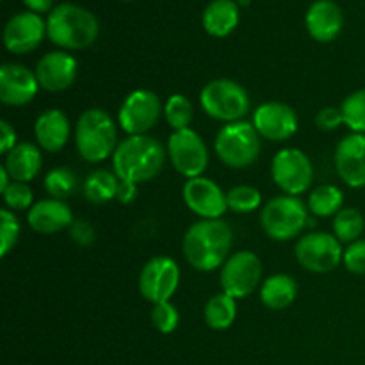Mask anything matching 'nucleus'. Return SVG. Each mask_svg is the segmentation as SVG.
Wrapping results in <instances>:
<instances>
[{"label":"nucleus","instance_id":"f257e3e1","mask_svg":"<svg viewBox=\"0 0 365 365\" xmlns=\"http://www.w3.org/2000/svg\"><path fill=\"white\" fill-rule=\"evenodd\" d=\"M232 248V230L221 220H202L189 227L184 235V255L195 269L209 271L223 267Z\"/></svg>","mask_w":365,"mask_h":365},{"label":"nucleus","instance_id":"f03ea898","mask_svg":"<svg viewBox=\"0 0 365 365\" xmlns=\"http://www.w3.org/2000/svg\"><path fill=\"white\" fill-rule=\"evenodd\" d=\"M166 160L164 146L150 135H130L118 145L113 155L114 173L120 180L143 184L160 173Z\"/></svg>","mask_w":365,"mask_h":365},{"label":"nucleus","instance_id":"7ed1b4c3","mask_svg":"<svg viewBox=\"0 0 365 365\" xmlns=\"http://www.w3.org/2000/svg\"><path fill=\"white\" fill-rule=\"evenodd\" d=\"M46 36L53 45L66 50H82L98 36V20L86 7L64 2L53 7L46 18Z\"/></svg>","mask_w":365,"mask_h":365},{"label":"nucleus","instance_id":"20e7f679","mask_svg":"<svg viewBox=\"0 0 365 365\" xmlns=\"http://www.w3.org/2000/svg\"><path fill=\"white\" fill-rule=\"evenodd\" d=\"M75 145L82 159L93 164L114 155L120 143L110 114L102 109H89L82 113L75 127Z\"/></svg>","mask_w":365,"mask_h":365},{"label":"nucleus","instance_id":"39448f33","mask_svg":"<svg viewBox=\"0 0 365 365\" xmlns=\"http://www.w3.org/2000/svg\"><path fill=\"white\" fill-rule=\"evenodd\" d=\"M217 157L234 170L252 166L260 153V135L253 123L234 121L227 123L216 135L214 143Z\"/></svg>","mask_w":365,"mask_h":365},{"label":"nucleus","instance_id":"423d86ee","mask_svg":"<svg viewBox=\"0 0 365 365\" xmlns=\"http://www.w3.org/2000/svg\"><path fill=\"white\" fill-rule=\"evenodd\" d=\"M203 110L217 121H241L250 113V96L246 89L230 78H216L205 84L200 95Z\"/></svg>","mask_w":365,"mask_h":365},{"label":"nucleus","instance_id":"0eeeda50","mask_svg":"<svg viewBox=\"0 0 365 365\" xmlns=\"http://www.w3.org/2000/svg\"><path fill=\"white\" fill-rule=\"evenodd\" d=\"M309 217V209L298 196L284 195L273 198L264 207L260 223L271 239L289 241L307 228Z\"/></svg>","mask_w":365,"mask_h":365},{"label":"nucleus","instance_id":"6e6552de","mask_svg":"<svg viewBox=\"0 0 365 365\" xmlns=\"http://www.w3.org/2000/svg\"><path fill=\"white\" fill-rule=\"evenodd\" d=\"M168 155L175 170L187 178L202 177L209 166V150L192 128L177 130L168 139Z\"/></svg>","mask_w":365,"mask_h":365},{"label":"nucleus","instance_id":"1a4fd4ad","mask_svg":"<svg viewBox=\"0 0 365 365\" xmlns=\"http://www.w3.org/2000/svg\"><path fill=\"white\" fill-rule=\"evenodd\" d=\"M260 277H262V264L259 257L248 250L237 252L228 257V260L221 267V289L225 294L235 299L246 298L260 284Z\"/></svg>","mask_w":365,"mask_h":365},{"label":"nucleus","instance_id":"9d476101","mask_svg":"<svg viewBox=\"0 0 365 365\" xmlns=\"http://www.w3.org/2000/svg\"><path fill=\"white\" fill-rule=\"evenodd\" d=\"M273 180L285 195L298 196L310 187L314 168L309 157L296 148H284L274 155L271 164Z\"/></svg>","mask_w":365,"mask_h":365},{"label":"nucleus","instance_id":"9b49d317","mask_svg":"<svg viewBox=\"0 0 365 365\" xmlns=\"http://www.w3.org/2000/svg\"><path fill=\"white\" fill-rule=\"evenodd\" d=\"M342 242L335 235L327 232H312L296 245V259L312 273H328L341 264Z\"/></svg>","mask_w":365,"mask_h":365},{"label":"nucleus","instance_id":"f8f14e48","mask_svg":"<svg viewBox=\"0 0 365 365\" xmlns=\"http://www.w3.org/2000/svg\"><path fill=\"white\" fill-rule=\"evenodd\" d=\"M180 284V267L170 257H153L139 274V291L150 303L170 302Z\"/></svg>","mask_w":365,"mask_h":365},{"label":"nucleus","instance_id":"ddd939ff","mask_svg":"<svg viewBox=\"0 0 365 365\" xmlns=\"http://www.w3.org/2000/svg\"><path fill=\"white\" fill-rule=\"evenodd\" d=\"M159 96L148 89H138L125 98L118 113V123L127 134L145 135L160 118Z\"/></svg>","mask_w":365,"mask_h":365},{"label":"nucleus","instance_id":"4468645a","mask_svg":"<svg viewBox=\"0 0 365 365\" xmlns=\"http://www.w3.org/2000/svg\"><path fill=\"white\" fill-rule=\"evenodd\" d=\"M182 195H184V202L189 210L203 220H220L228 209L227 195L210 178H189Z\"/></svg>","mask_w":365,"mask_h":365},{"label":"nucleus","instance_id":"2eb2a0df","mask_svg":"<svg viewBox=\"0 0 365 365\" xmlns=\"http://www.w3.org/2000/svg\"><path fill=\"white\" fill-rule=\"evenodd\" d=\"M46 34V21L32 11L14 14L4 27V45L13 53L32 52Z\"/></svg>","mask_w":365,"mask_h":365},{"label":"nucleus","instance_id":"dca6fc26","mask_svg":"<svg viewBox=\"0 0 365 365\" xmlns=\"http://www.w3.org/2000/svg\"><path fill=\"white\" fill-rule=\"evenodd\" d=\"M253 127L260 138L269 141L291 139L298 130V116L294 109L282 102L262 103L253 114Z\"/></svg>","mask_w":365,"mask_h":365},{"label":"nucleus","instance_id":"f3484780","mask_svg":"<svg viewBox=\"0 0 365 365\" xmlns=\"http://www.w3.org/2000/svg\"><path fill=\"white\" fill-rule=\"evenodd\" d=\"M38 77L24 64L7 63L0 68V100L6 106H27L38 95Z\"/></svg>","mask_w":365,"mask_h":365},{"label":"nucleus","instance_id":"a211bd4d","mask_svg":"<svg viewBox=\"0 0 365 365\" xmlns=\"http://www.w3.org/2000/svg\"><path fill=\"white\" fill-rule=\"evenodd\" d=\"M335 166L349 187H365V134H349L339 143Z\"/></svg>","mask_w":365,"mask_h":365},{"label":"nucleus","instance_id":"6ab92c4d","mask_svg":"<svg viewBox=\"0 0 365 365\" xmlns=\"http://www.w3.org/2000/svg\"><path fill=\"white\" fill-rule=\"evenodd\" d=\"M77 61L68 52H50L39 59L36 66V77H38L39 88L46 91H64L73 84L77 77Z\"/></svg>","mask_w":365,"mask_h":365},{"label":"nucleus","instance_id":"aec40b11","mask_svg":"<svg viewBox=\"0 0 365 365\" xmlns=\"http://www.w3.org/2000/svg\"><path fill=\"white\" fill-rule=\"evenodd\" d=\"M305 24L307 31L316 41L330 43L341 34L344 16L334 0H316L307 11Z\"/></svg>","mask_w":365,"mask_h":365},{"label":"nucleus","instance_id":"412c9836","mask_svg":"<svg viewBox=\"0 0 365 365\" xmlns=\"http://www.w3.org/2000/svg\"><path fill=\"white\" fill-rule=\"evenodd\" d=\"M29 225L34 232L39 234H56V232L70 228L73 225V216L68 203L63 200H41L34 203L29 210Z\"/></svg>","mask_w":365,"mask_h":365},{"label":"nucleus","instance_id":"4be33fe9","mask_svg":"<svg viewBox=\"0 0 365 365\" xmlns=\"http://www.w3.org/2000/svg\"><path fill=\"white\" fill-rule=\"evenodd\" d=\"M34 135L39 148L56 153L66 146L70 139V121L59 109H50L36 120Z\"/></svg>","mask_w":365,"mask_h":365},{"label":"nucleus","instance_id":"5701e85b","mask_svg":"<svg viewBox=\"0 0 365 365\" xmlns=\"http://www.w3.org/2000/svg\"><path fill=\"white\" fill-rule=\"evenodd\" d=\"M43 166L41 150L32 143H18L6 157L4 168L11 175L13 182H27L34 180L39 175Z\"/></svg>","mask_w":365,"mask_h":365},{"label":"nucleus","instance_id":"b1692460","mask_svg":"<svg viewBox=\"0 0 365 365\" xmlns=\"http://www.w3.org/2000/svg\"><path fill=\"white\" fill-rule=\"evenodd\" d=\"M203 29L214 38H225L239 24V6L234 0H212L202 16Z\"/></svg>","mask_w":365,"mask_h":365},{"label":"nucleus","instance_id":"393cba45","mask_svg":"<svg viewBox=\"0 0 365 365\" xmlns=\"http://www.w3.org/2000/svg\"><path fill=\"white\" fill-rule=\"evenodd\" d=\"M298 296V284L289 274H273L260 287V299L271 310H282L292 305Z\"/></svg>","mask_w":365,"mask_h":365},{"label":"nucleus","instance_id":"a878e982","mask_svg":"<svg viewBox=\"0 0 365 365\" xmlns=\"http://www.w3.org/2000/svg\"><path fill=\"white\" fill-rule=\"evenodd\" d=\"M120 178L107 170H96L84 182V195L91 203H107L116 198Z\"/></svg>","mask_w":365,"mask_h":365},{"label":"nucleus","instance_id":"bb28decb","mask_svg":"<svg viewBox=\"0 0 365 365\" xmlns=\"http://www.w3.org/2000/svg\"><path fill=\"white\" fill-rule=\"evenodd\" d=\"M237 316V303L232 296L221 294L212 296L205 305V323L212 330H227L234 324Z\"/></svg>","mask_w":365,"mask_h":365},{"label":"nucleus","instance_id":"cd10ccee","mask_svg":"<svg viewBox=\"0 0 365 365\" xmlns=\"http://www.w3.org/2000/svg\"><path fill=\"white\" fill-rule=\"evenodd\" d=\"M342 203H344V195L337 185H319L312 191L309 196V212L314 216L328 217L337 216L342 210Z\"/></svg>","mask_w":365,"mask_h":365},{"label":"nucleus","instance_id":"c85d7f7f","mask_svg":"<svg viewBox=\"0 0 365 365\" xmlns=\"http://www.w3.org/2000/svg\"><path fill=\"white\" fill-rule=\"evenodd\" d=\"M364 216L356 209H342L334 220V232L335 237L341 242L359 241V237L364 232Z\"/></svg>","mask_w":365,"mask_h":365},{"label":"nucleus","instance_id":"c756f323","mask_svg":"<svg viewBox=\"0 0 365 365\" xmlns=\"http://www.w3.org/2000/svg\"><path fill=\"white\" fill-rule=\"evenodd\" d=\"M77 177L68 168H53L45 177V189L53 200H66L77 189Z\"/></svg>","mask_w":365,"mask_h":365},{"label":"nucleus","instance_id":"7c9ffc66","mask_svg":"<svg viewBox=\"0 0 365 365\" xmlns=\"http://www.w3.org/2000/svg\"><path fill=\"white\" fill-rule=\"evenodd\" d=\"M342 118L344 125L353 130V134H365V88L351 93L342 102Z\"/></svg>","mask_w":365,"mask_h":365},{"label":"nucleus","instance_id":"2f4dec72","mask_svg":"<svg viewBox=\"0 0 365 365\" xmlns=\"http://www.w3.org/2000/svg\"><path fill=\"white\" fill-rule=\"evenodd\" d=\"M262 196L260 191L253 185H235L227 192L228 209L237 214H250L259 209Z\"/></svg>","mask_w":365,"mask_h":365},{"label":"nucleus","instance_id":"473e14b6","mask_svg":"<svg viewBox=\"0 0 365 365\" xmlns=\"http://www.w3.org/2000/svg\"><path fill=\"white\" fill-rule=\"evenodd\" d=\"M164 116L175 132L189 128L192 120V103L184 95H171L164 106Z\"/></svg>","mask_w":365,"mask_h":365},{"label":"nucleus","instance_id":"72a5a7b5","mask_svg":"<svg viewBox=\"0 0 365 365\" xmlns=\"http://www.w3.org/2000/svg\"><path fill=\"white\" fill-rule=\"evenodd\" d=\"M20 237V221L9 209L0 210V242H2V257H6L16 245Z\"/></svg>","mask_w":365,"mask_h":365},{"label":"nucleus","instance_id":"f704fd0d","mask_svg":"<svg viewBox=\"0 0 365 365\" xmlns=\"http://www.w3.org/2000/svg\"><path fill=\"white\" fill-rule=\"evenodd\" d=\"M152 323L160 334H171V331H175L177 330L178 323H180V316H178L177 307L171 305L170 302L153 305Z\"/></svg>","mask_w":365,"mask_h":365},{"label":"nucleus","instance_id":"c9c22d12","mask_svg":"<svg viewBox=\"0 0 365 365\" xmlns=\"http://www.w3.org/2000/svg\"><path fill=\"white\" fill-rule=\"evenodd\" d=\"M4 195V203L11 210H25L32 205V191L24 182H13Z\"/></svg>","mask_w":365,"mask_h":365},{"label":"nucleus","instance_id":"e433bc0d","mask_svg":"<svg viewBox=\"0 0 365 365\" xmlns=\"http://www.w3.org/2000/svg\"><path fill=\"white\" fill-rule=\"evenodd\" d=\"M342 260H344V266L349 273L365 274V239L351 242L346 248Z\"/></svg>","mask_w":365,"mask_h":365},{"label":"nucleus","instance_id":"4c0bfd02","mask_svg":"<svg viewBox=\"0 0 365 365\" xmlns=\"http://www.w3.org/2000/svg\"><path fill=\"white\" fill-rule=\"evenodd\" d=\"M316 123L321 130H335V128L344 123L342 110L337 109V107H324L316 116Z\"/></svg>","mask_w":365,"mask_h":365},{"label":"nucleus","instance_id":"58836bf2","mask_svg":"<svg viewBox=\"0 0 365 365\" xmlns=\"http://www.w3.org/2000/svg\"><path fill=\"white\" fill-rule=\"evenodd\" d=\"M70 234L73 237L75 242L82 246H88L91 245L93 239H95V230L89 223L86 221H73V225L70 227Z\"/></svg>","mask_w":365,"mask_h":365},{"label":"nucleus","instance_id":"ea45409f","mask_svg":"<svg viewBox=\"0 0 365 365\" xmlns=\"http://www.w3.org/2000/svg\"><path fill=\"white\" fill-rule=\"evenodd\" d=\"M16 132L7 121H0V152L9 153L16 146Z\"/></svg>","mask_w":365,"mask_h":365},{"label":"nucleus","instance_id":"a19ab883","mask_svg":"<svg viewBox=\"0 0 365 365\" xmlns=\"http://www.w3.org/2000/svg\"><path fill=\"white\" fill-rule=\"evenodd\" d=\"M138 196V184H132V182H123L120 180V185H118V195L116 200L123 205H128L132 203Z\"/></svg>","mask_w":365,"mask_h":365},{"label":"nucleus","instance_id":"79ce46f5","mask_svg":"<svg viewBox=\"0 0 365 365\" xmlns=\"http://www.w3.org/2000/svg\"><path fill=\"white\" fill-rule=\"evenodd\" d=\"M25 6L29 7V11L32 13H46V11H52L53 0H24Z\"/></svg>","mask_w":365,"mask_h":365},{"label":"nucleus","instance_id":"37998d69","mask_svg":"<svg viewBox=\"0 0 365 365\" xmlns=\"http://www.w3.org/2000/svg\"><path fill=\"white\" fill-rule=\"evenodd\" d=\"M9 178H11V175L7 173V170L6 168H0V192H4L6 191L7 187H9Z\"/></svg>","mask_w":365,"mask_h":365},{"label":"nucleus","instance_id":"c03bdc74","mask_svg":"<svg viewBox=\"0 0 365 365\" xmlns=\"http://www.w3.org/2000/svg\"><path fill=\"white\" fill-rule=\"evenodd\" d=\"M239 2H241V4H242V6H246V4H248V2H250V0H239Z\"/></svg>","mask_w":365,"mask_h":365}]
</instances>
